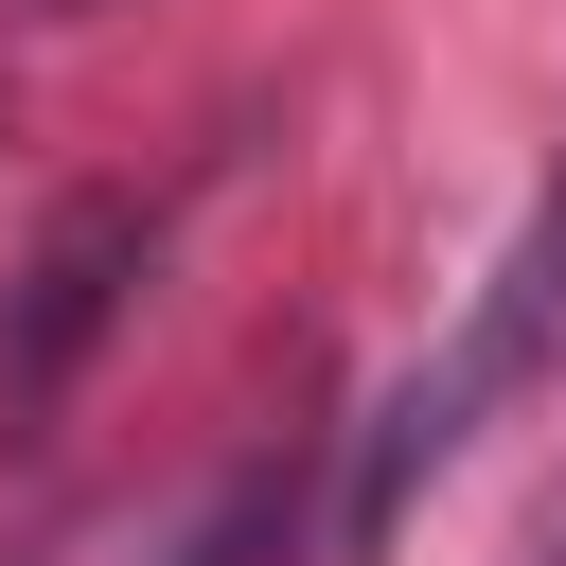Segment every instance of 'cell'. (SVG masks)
<instances>
[{
    "label": "cell",
    "mask_w": 566,
    "mask_h": 566,
    "mask_svg": "<svg viewBox=\"0 0 566 566\" xmlns=\"http://www.w3.org/2000/svg\"><path fill=\"white\" fill-rule=\"evenodd\" d=\"M124 283H142V195H71L53 230H35V265H18V301H0V389L35 407L106 318H124Z\"/></svg>",
    "instance_id": "obj_1"
},
{
    "label": "cell",
    "mask_w": 566,
    "mask_h": 566,
    "mask_svg": "<svg viewBox=\"0 0 566 566\" xmlns=\"http://www.w3.org/2000/svg\"><path fill=\"white\" fill-rule=\"evenodd\" d=\"M460 354H478V371H495V389H513V371H548V354H566V177H548V212H531V248H513V283H495V301H478V318H460Z\"/></svg>",
    "instance_id": "obj_2"
},
{
    "label": "cell",
    "mask_w": 566,
    "mask_h": 566,
    "mask_svg": "<svg viewBox=\"0 0 566 566\" xmlns=\"http://www.w3.org/2000/svg\"><path fill=\"white\" fill-rule=\"evenodd\" d=\"M283 531H301V478H283V460H248V478H230V495L177 531V566H265Z\"/></svg>",
    "instance_id": "obj_3"
},
{
    "label": "cell",
    "mask_w": 566,
    "mask_h": 566,
    "mask_svg": "<svg viewBox=\"0 0 566 566\" xmlns=\"http://www.w3.org/2000/svg\"><path fill=\"white\" fill-rule=\"evenodd\" d=\"M0 18H124V0H0Z\"/></svg>",
    "instance_id": "obj_4"
},
{
    "label": "cell",
    "mask_w": 566,
    "mask_h": 566,
    "mask_svg": "<svg viewBox=\"0 0 566 566\" xmlns=\"http://www.w3.org/2000/svg\"><path fill=\"white\" fill-rule=\"evenodd\" d=\"M531 566H566V531H548V548H531Z\"/></svg>",
    "instance_id": "obj_5"
}]
</instances>
